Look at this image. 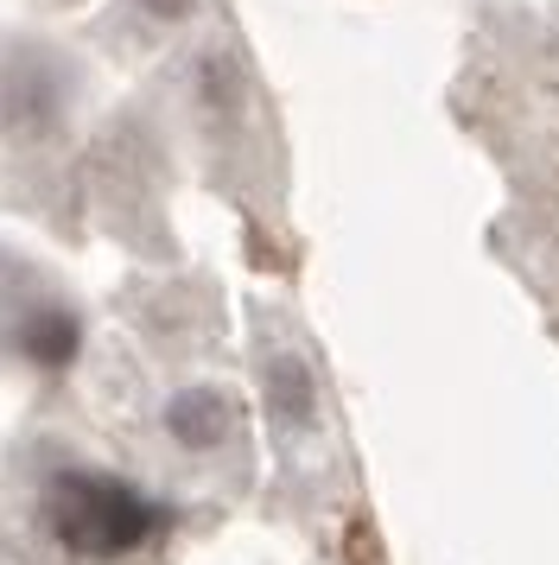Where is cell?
I'll return each instance as SVG.
<instances>
[{
    "label": "cell",
    "mask_w": 559,
    "mask_h": 565,
    "mask_svg": "<svg viewBox=\"0 0 559 565\" xmlns=\"http://www.w3.org/2000/svg\"><path fill=\"white\" fill-rule=\"evenodd\" d=\"M147 445L159 463H172L178 483L235 495L254 477L249 401L223 375H178L159 387L147 407Z\"/></svg>",
    "instance_id": "cell-2"
},
{
    "label": "cell",
    "mask_w": 559,
    "mask_h": 565,
    "mask_svg": "<svg viewBox=\"0 0 559 565\" xmlns=\"http://www.w3.org/2000/svg\"><path fill=\"white\" fill-rule=\"evenodd\" d=\"M39 7H83V0H39Z\"/></svg>",
    "instance_id": "cell-7"
},
{
    "label": "cell",
    "mask_w": 559,
    "mask_h": 565,
    "mask_svg": "<svg viewBox=\"0 0 559 565\" xmlns=\"http://www.w3.org/2000/svg\"><path fill=\"white\" fill-rule=\"evenodd\" d=\"M83 108V71L39 39H0V153H45Z\"/></svg>",
    "instance_id": "cell-4"
},
{
    "label": "cell",
    "mask_w": 559,
    "mask_h": 565,
    "mask_svg": "<svg viewBox=\"0 0 559 565\" xmlns=\"http://www.w3.org/2000/svg\"><path fill=\"white\" fill-rule=\"evenodd\" d=\"M254 382H261V407H267V433H274L286 470L299 463L312 470V458L337 438V413H330V382L312 343L280 318L254 324Z\"/></svg>",
    "instance_id": "cell-3"
},
{
    "label": "cell",
    "mask_w": 559,
    "mask_h": 565,
    "mask_svg": "<svg viewBox=\"0 0 559 565\" xmlns=\"http://www.w3.org/2000/svg\"><path fill=\"white\" fill-rule=\"evenodd\" d=\"M184 509L140 470L39 438L13 463V534L32 565H166Z\"/></svg>",
    "instance_id": "cell-1"
},
{
    "label": "cell",
    "mask_w": 559,
    "mask_h": 565,
    "mask_svg": "<svg viewBox=\"0 0 559 565\" xmlns=\"http://www.w3.org/2000/svg\"><path fill=\"white\" fill-rule=\"evenodd\" d=\"M0 356L20 362L25 375H71L83 356V311L64 286H51L32 267L0 274Z\"/></svg>",
    "instance_id": "cell-5"
},
{
    "label": "cell",
    "mask_w": 559,
    "mask_h": 565,
    "mask_svg": "<svg viewBox=\"0 0 559 565\" xmlns=\"http://www.w3.org/2000/svg\"><path fill=\"white\" fill-rule=\"evenodd\" d=\"M198 7L203 0H115L102 39L122 45V52H147V45H159V39H172L178 26H191Z\"/></svg>",
    "instance_id": "cell-6"
}]
</instances>
